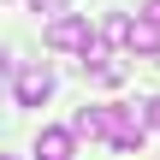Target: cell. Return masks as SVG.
<instances>
[{
  "mask_svg": "<svg viewBox=\"0 0 160 160\" xmlns=\"http://www.w3.org/2000/svg\"><path fill=\"white\" fill-rule=\"evenodd\" d=\"M48 48H59V53H83V48H89V24H83L77 12H59V18L48 24Z\"/></svg>",
  "mask_w": 160,
  "mask_h": 160,
  "instance_id": "cell-1",
  "label": "cell"
},
{
  "mask_svg": "<svg viewBox=\"0 0 160 160\" xmlns=\"http://www.w3.org/2000/svg\"><path fill=\"white\" fill-rule=\"evenodd\" d=\"M48 95H53V71H48V65H24V71H18V101H24V107H42Z\"/></svg>",
  "mask_w": 160,
  "mask_h": 160,
  "instance_id": "cell-2",
  "label": "cell"
},
{
  "mask_svg": "<svg viewBox=\"0 0 160 160\" xmlns=\"http://www.w3.org/2000/svg\"><path fill=\"white\" fill-rule=\"evenodd\" d=\"M36 160H71V131H53V125H48V131L36 137Z\"/></svg>",
  "mask_w": 160,
  "mask_h": 160,
  "instance_id": "cell-3",
  "label": "cell"
},
{
  "mask_svg": "<svg viewBox=\"0 0 160 160\" xmlns=\"http://www.w3.org/2000/svg\"><path fill=\"white\" fill-rule=\"evenodd\" d=\"M125 48H131V53H160V30H154V24H142V18L125 24Z\"/></svg>",
  "mask_w": 160,
  "mask_h": 160,
  "instance_id": "cell-4",
  "label": "cell"
},
{
  "mask_svg": "<svg viewBox=\"0 0 160 160\" xmlns=\"http://www.w3.org/2000/svg\"><path fill=\"white\" fill-rule=\"evenodd\" d=\"M125 71H131V65H125V59H101V65H95V71H89V77H95V83H107V89H113V83H125Z\"/></svg>",
  "mask_w": 160,
  "mask_h": 160,
  "instance_id": "cell-5",
  "label": "cell"
},
{
  "mask_svg": "<svg viewBox=\"0 0 160 160\" xmlns=\"http://www.w3.org/2000/svg\"><path fill=\"white\" fill-rule=\"evenodd\" d=\"M30 6H36V12H53V18L65 12V0H30Z\"/></svg>",
  "mask_w": 160,
  "mask_h": 160,
  "instance_id": "cell-6",
  "label": "cell"
},
{
  "mask_svg": "<svg viewBox=\"0 0 160 160\" xmlns=\"http://www.w3.org/2000/svg\"><path fill=\"white\" fill-rule=\"evenodd\" d=\"M142 24H154V30H160V0H148V6H142Z\"/></svg>",
  "mask_w": 160,
  "mask_h": 160,
  "instance_id": "cell-7",
  "label": "cell"
},
{
  "mask_svg": "<svg viewBox=\"0 0 160 160\" xmlns=\"http://www.w3.org/2000/svg\"><path fill=\"white\" fill-rule=\"evenodd\" d=\"M142 119H148V125L160 131V101H142Z\"/></svg>",
  "mask_w": 160,
  "mask_h": 160,
  "instance_id": "cell-8",
  "label": "cell"
},
{
  "mask_svg": "<svg viewBox=\"0 0 160 160\" xmlns=\"http://www.w3.org/2000/svg\"><path fill=\"white\" fill-rule=\"evenodd\" d=\"M0 89H6V59H0Z\"/></svg>",
  "mask_w": 160,
  "mask_h": 160,
  "instance_id": "cell-9",
  "label": "cell"
},
{
  "mask_svg": "<svg viewBox=\"0 0 160 160\" xmlns=\"http://www.w3.org/2000/svg\"><path fill=\"white\" fill-rule=\"evenodd\" d=\"M0 160H18V154H0Z\"/></svg>",
  "mask_w": 160,
  "mask_h": 160,
  "instance_id": "cell-10",
  "label": "cell"
}]
</instances>
